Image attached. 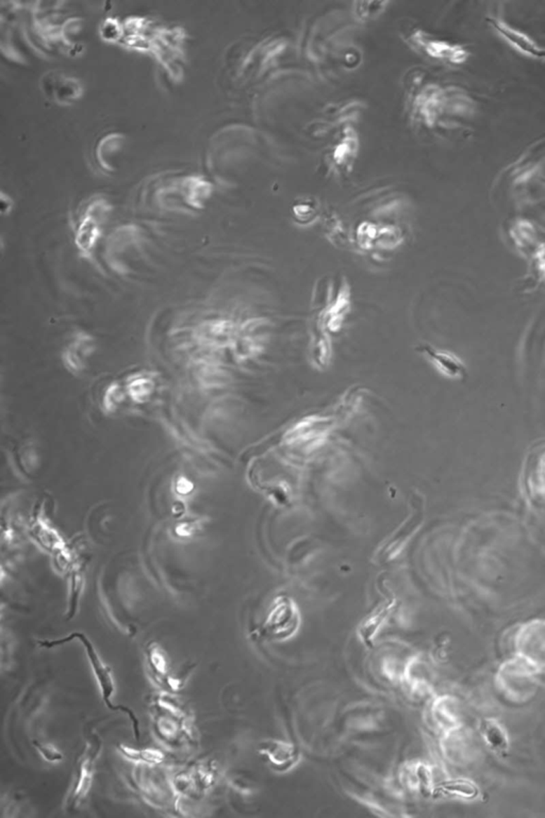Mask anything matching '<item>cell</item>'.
<instances>
[{"instance_id": "cell-8", "label": "cell", "mask_w": 545, "mask_h": 818, "mask_svg": "<svg viewBox=\"0 0 545 818\" xmlns=\"http://www.w3.org/2000/svg\"><path fill=\"white\" fill-rule=\"evenodd\" d=\"M410 40L415 47L421 49L431 57L439 59V60L448 61L450 63H462L466 61L469 55L468 51L460 45L450 44V43L435 40V39L429 38L426 34L422 32H415L411 36Z\"/></svg>"}, {"instance_id": "cell-15", "label": "cell", "mask_w": 545, "mask_h": 818, "mask_svg": "<svg viewBox=\"0 0 545 818\" xmlns=\"http://www.w3.org/2000/svg\"><path fill=\"white\" fill-rule=\"evenodd\" d=\"M206 342L211 343H221L225 341L229 337V330L226 328V324H209L203 328L201 332Z\"/></svg>"}, {"instance_id": "cell-2", "label": "cell", "mask_w": 545, "mask_h": 818, "mask_svg": "<svg viewBox=\"0 0 545 818\" xmlns=\"http://www.w3.org/2000/svg\"><path fill=\"white\" fill-rule=\"evenodd\" d=\"M539 673L527 662L514 657L502 664L495 676V683L506 698L522 704L536 694Z\"/></svg>"}, {"instance_id": "cell-12", "label": "cell", "mask_w": 545, "mask_h": 818, "mask_svg": "<svg viewBox=\"0 0 545 818\" xmlns=\"http://www.w3.org/2000/svg\"><path fill=\"white\" fill-rule=\"evenodd\" d=\"M94 351L93 339L86 334H78L65 352V363L69 370L78 372L86 367V359Z\"/></svg>"}, {"instance_id": "cell-1", "label": "cell", "mask_w": 545, "mask_h": 818, "mask_svg": "<svg viewBox=\"0 0 545 818\" xmlns=\"http://www.w3.org/2000/svg\"><path fill=\"white\" fill-rule=\"evenodd\" d=\"M79 641L80 644L83 646L84 651L86 653L88 663H90L92 671H93L94 677H95L96 682H97L98 688H100V694H102V700L107 708L111 711H122L127 716L130 718L131 723H133V733L137 741H140V721L137 715L133 711H131L128 706H121V704H114L112 702L113 696L115 694V684L113 680L112 673H111L110 668L104 663L100 655H98L92 641L88 639L86 634L81 632L72 633L71 635H67L63 638L53 639V641H40L39 645L44 648L51 649L55 647L62 646L67 643L71 641Z\"/></svg>"}, {"instance_id": "cell-11", "label": "cell", "mask_w": 545, "mask_h": 818, "mask_svg": "<svg viewBox=\"0 0 545 818\" xmlns=\"http://www.w3.org/2000/svg\"><path fill=\"white\" fill-rule=\"evenodd\" d=\"M479 732L483 741L493 752L499 756L507 753L510 748L509 735L497 719H483L479 725Z\"/></svg>"}, {"instance_id": "cell-5", "label": "cell", "mask_w": 545, "mask_h": 818, "mask_svg": "<svg viewBox=\"0 0 545 818\" xmlns=\"http://www.w3.org/2000/svg\"><path fill=\"white\" fill-rule=\"evenodd\" d=\"M300 618L295 604L288 598H278L271 606L261 633L269 641H287L291 638L298 626Z\"/></svg>"}, {"instance_id": "cell-3", "label": "cell", "mask_w": 545, "mask_h": 818, "mask_svg": "<svg viewBox=\"0 0 545 818\" xmlns=\"http://www.w3.org/2000/svg\"><path fill=\"white\" fill-rule=\"evenodd\" d=\"M102 741L97 735H92L86 742V748L78 758L73 781L65 799V807L67 812L75 811L83 803L93 782L96 762L102 751Z\"/></svg>"}, {"instance_id": "cell-13", "label": "cell", "mask_w": 545, "mask_h": 818, "mask_svg": "<svg viewBox=\"0 0 545 818\" xmlns=\"http://www.w3.org/2000/svg\"><path fill=\"white\" fill-rule=\"evenodd\" d=\"M431 794L433 796L455 797L464 800H473L478 797L479 789L476 783L469 779H452L433 786Z\"/></svg>"}, {"instance_id": "cell-10", "label": "cell", "mask_w": 545, "mask_h": 818, "mask_svg": "<svg viewBox=\"0 0 545 818\" xmlns=\"http://www.w3.org/2000/svg\"><path fill=\"white\" fill-rule=\"evenodd\" d=\"M394 608H396L394 601L384 602L376 608L365 619L362 620L361 624L358 626L357 634L360 641L365 646L369 647V648L373 647L378 633L380 632L382 626L390 617Z\"/></svg>"}, {"instance_id": "cell-14", "label": "cell", "mask_w": 545, "mask_h": 818, "mask_svg": "<svg viewBox=\"0 0 545 818\" xmlns=\"http://www.w3.org/2000/svg\"><path fill=\"white\" fill-rule=\"evenodd\" d=\"M122 752L131 760H135L137 762H146V763H159L163 760V754L157 750H144V751H135V750L130 749V748L122 747Z\"/></svg>"}, {"instance_id": "cell-4", "label": "cell", "mask_w": 545, "mask_h": 818, "mask_svg": "<svg viewBox=\"0 0 545 818\" xmlns=\"http://www.w3.org/2000/svg\"><path fill=\"white\" fill-rule=\"evenodd\" d=\"M516 657L527 662L539 673L545 671V620L522 624L514 637Z\"/></svg>"}, {"instance_id": "cell-6", "label": "cell", "mask_w": 545, "mask_h": 818, "mask_svg": "<svg viewBox=\"0 0 545 818\" xmlns=\"http://www.w3.org/2000/svg\"><path fill=\"white\" fill-rule=\"evenodd\" d=\"M415 351L426 359L433 366V369L437 370L438 373L444 377L462 380L466 376V365L454 353L437 349L429 344H419L415 347Z\"/></svg>"}, {"instance_id": "cell-7", "label": "cell", "mask_w": 545, "mask_h": 818, "mask_svg": "<svg viewBox=\"0 0 545 818\" xmlns=\"http://www.w3.org/2000/svg\"><path fill=\"white\" fill-rule=\"evenodd\" d=\"M488 22L495 32L499 34V36L504 41H506L510 46L517 49L520 53L528 55V57L545 61V47L539 45L530 36L523 34L499 18H489Z\"/></svg>"}, {"instance_id": "cell-9", "label": "cell", "mask_w": 545, "mask_h": 818, "mask_svg": "<svg viewBox=\"0 0 545 818\" xmlns=\"http://www.w3.org/2000/svg\"><path fill=\"white\" fill-rule=\"evenodd\" d=\"M259 752L267 758L271 767L279 772L293 767L300 758V752L293 744L274 739L262 742L259 746Z\"/></svg>"}]
</instances>
